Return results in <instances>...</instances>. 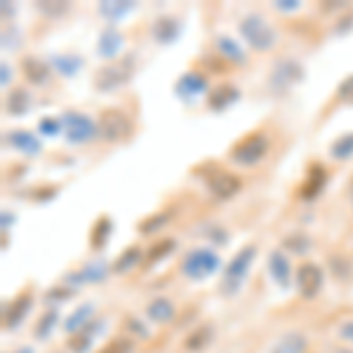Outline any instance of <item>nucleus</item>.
Returning <instances> with one entry per match:
<instances>
[{"instance_id":"f257e3e1","label":"nucleus","mask_w":353,"mask_h":353,"mask_svg":"<svg viewBox=\"0 0 353 353\" xmlns=\"http://www.w3.org/2000/svg\"><path fill=\"white\" fill-rule=\"evenodd\" d=\"M137 71V61L134 57H123V59H116L111 64L101 66L99 71L94 73V88L99 92H113V90L123 88L132 81Z\"/></svg>"},{"instance_id":"f03ea898","label":"nucleus","mask_w":353,"mask_h":353,"mask_svg":"<svg viewBox=\"0 0 353 353\" xmlns=\"http://www.w3.org/2000/svg\"><path fill=\"white\" fill-rule=\"evenodd\" d=\"M254 257H257V248L254 245H245V248L241 250V252L236 254L229 266L224 269V278H221V294H226V297H231V294H236L238 290L243 288L245 278H248L250 273V266H252Z\"/></svg>"},{"instance_id":"7ed1b4c3","label":"nucleus","mask_w":353,"mask_h":353,"mask_svg":"<svg viewBox=\"0 0 353 353\" xmlns=\"http://www.w3.org/2000/svg\"><path fill=\"white\" fill-rule=\"evenodd\" d=\"M241 36L248 41L250 48L257 50V52H269V50L276 48V43H278V33L273 31V26L259 14L243 17Z\"/></svg>"},{"instance_id":"20e7f679","label":"nucleus","mask_w":353,"mask_h":353,"mask_svg":"<svg viewBox=\"0 0 353 353\" xmlns=\"http://www.w3.org/2000/svg\"><path fill=\"white\" fill-rule=\"evenodd\" d=\"M269 137L261 132H252L248 137H243L238 144H233V149L229 153V158L236 165H243V168H252L259 161H264L266 153H269Z\"/></svg>"},{"instance_id":"39448f33","label":"nucleus","mask_w":353,"mask_h":353,"mask_svg":"<svg viewBox=\"0 0 353 353\" xmlns=\"http://www.w3.org/2000/svg\"><path fill=\"white\" fill-rule=\"evenodd\" d=\"M219 264L221 259L217 252H212L208 248H196L181 261V273L186 278H191V281H205V278L212 276L219 269Z\"/></svg>"},{"instance_id":"423d86ee","label":"nucleus","mask_w":353,"mask_h":353,"mask_svg":"<svg viewBox=\"0 0 353 353\" xmlns=\"http://www.w3.org/2000/svg\"><path fill=\"white\" fill-rule=\"evenodd\" d=\"M304 76H306V71L297 59L283 57V59H278L271 68L269 85H271L273 92L283 94V92H288L290 88H294V85H299L304 81Z\"/></svg>"},{"instance_id":"0eeeda50","label":"nucleus","mask_w":353,"mask_h":353,"mask_svg":"<svg viewBox=\"0 0 353 353\" xmlns=\"http://www.w3.org/2000/svg\"><path fill=\"white\" fill-rule=\"evenodd\" d=\"M97 125H99V137H104V141H111V144L128 139L132 134V121H130V116L123 109H116V106L101 111Z\"/></svg>"},{"instance_id":"6e6552de","label":"nucleus","mask_w":353,"mask_h":353,"mask_svg":"<svg viewBox=\"0 0 353 353\" xmlns=\"http://www.w3.org/2000/svg\"><path fill=\"white\" fill-rule=\"evenodd\" d=\"M61 125H64V137L71 144H88L99 134V125L78 111H66L61 116Z\"/></svg>"},{"instance_id":"1a4fd4ad","label":"nucleus","mask_w":353,"mask_h":353,"mask_svg":"<svg viewBox=\"0 0 353 353\" xmlns=\"http://www.w3.org/2000/svg\"><path fill=\"white\" fill-rule=\"evenodd\" d=\"M109 271H113V266H109L106 261H90V264L81 266L78 271H71L68 276L64 278L66 288H81V285H88V283H101Z\"/></svg>"},{"instance_id":"9d476101","label":"nucleus","mask_w":353,"mask_h":353,"mask_svg":"<svg viewBox=\"0 0 353 353\" xmlns=\"http://www.w3.org/2000/svg\"><path fill=\"white\" fill-rule=\"evenodd\" d=\"M205 184H208L210 193L217 198H233L243 186L236 174L226 172V170H219V168L212 170V172L205 176Z\"/></svg>"},{"instance_id":"9b49d317","label":"nucleus","mask_w":353,"mask_h":353,"mask_svg":"<svg viewBox=\"0 0 353 353\" xmlns=\"http://www.w3.org/2000/svg\"><path fill=\"white\" fill-rule=\"evenodd\" d=\"M323 283H325V276H323V269L318 264H309L306 261V264H301L297 269V288L306 299L316 297L321 292Z\"/></svg>"},{"instance_id":"f8f14e48","label":"nucleus","mask_w":353,"mask_h":353,"mask_svg":"<svg viewBox=\"0 0 353 353\" xmlns=\"http://www.w3.org/2000/svg\"><path fill=\"white\" fill-rule=\"evenodd\" d=\"M31 306H33V292H21V294H17V297L10 301V306L5 309V327H10V330H14V327H19L21 323H24V318L28 316V311H31Z\"/></svg>"},{"instance_id":"ddd939ff","label":"nucleus","mask_w":353,"mask_h":353,"mask_svg":"<svg viewBox=\"0 0 353 353\" xmlns=\"http://www.w3.org/2000/svg\"><path fill=\"white\" fill-rule=\"evenodd\" d=\"M269 276L278 288H290L292 283V264L283 250H273L269 254Z\"/></svg>"},{"instance_id":"4468645a","label":"nucleus","mask_w":353,"mask_h":353,"mask_svg":"<svg viewBox=\"0 0 353 353\" xmlns=\"http://www.w3.org/2000/svg\"><path fill=\"white\" fill-rule=\"evenodd\" d=\"M174 90H176V94H179L181 99L191 101L193 97L208 92V78L201 76V73H196V71H186L184 76L176 81Z\"/></svg>"},{"instance_id":"2eb2a0df","label":"nucleus","mask_w":353,"mask_h":353,"mask_svg":"<svg viewBox=\"0 0 353 353\" xmlns=\"http://www.w3.org/2000/svg\"><path fill=\"white\" fill-rule=\"evenodd\" d=\"M151 33H153V41L161 43V45H170L179 38L181 33V24L179 19L172 14H165V17H158L151 26Z\"/></svg>"},{"instance_id":"dca6fc26","label":"nucleus","mask_w":353,"mask_h":353,"mask_svg":"<svg viewBox=\"0 0 353 353\" xmlns=\"http://www.w3.org/2000/svg\"><path fill=\"white\" fill-rule=\"evenodd\" d=\"M5 141H8L12 149L26 153V156H38L43 149L41 139H38L33 132H28V130H12V132H8V137H5Z\"/></svg>"},{"instance_id":"f3484780","label":"nucleus","mask_w":353,"mask_h":353,"mask_svg":"<svg viewBox=\"0 0 353 353\" xmlns=\"http://www.w3.org/2000/svg\"><path fill=\"white\" fill-rule=\"evenodd\" d=\"M123 45H125L123 33L116 26H109L101 31L99 43H97V52H99V57H104V59H116L118 52L123 50Z\"/></svg>"},{"instance_id":"a211bd4d","label":"nucleus","mask_w":353,"mask_h":353,"mask_svg":"<svg viewBox=\"0 0 353 353\" xmlns=\"http://www.w3.org/2000/svg\"><path fill=\"white\" fill-rule=\"evenodd\" d=\"M238 97H241V92H238L236 85H229V83L217 85V90H212L208 97V106L212 111H226L231 104H236Z\"/></svg>"},{"instance_id":"6ab92c4d","label":"nucleus","mask_w":353,"mask_h":353,"mask_svg":"<svg viewBox=\"0 0 353 353\" xmlns=\"http://www.w3.org/2000/svg\"><path fill=\"white\" fill-rule=\"evenodd\" d=\"M92 316H94V304H90V301H88V304H81L76 311H71L66 316L64 330L73 337V334H78L81 330H85L90 323H92Z\"/></svg>"},{"instance_id":"aec40b11","label":"nucleus","mask_w":353,"mask_h":353,"mask_svg":"<svg viewBox=\"0 0 353 353\" xmlns=\"http://www.w3.org/2000/svg\"><path fill=\"white\" fill-rule=\"evenodd\" d=\"M21 71H24L26 81L31 85H45L50 81L48 61L38 59V57H26V59H21Z\"/></svg>"},{"instance_id":"412c9836","label":"nucleus","mask_w":353,"mask_h":353,"mask_svg":"<svg viewBox=\"0 0 353 353\" xmlns=\"http://www.w3.org/2000/svg\"><path fill=\"white\" fill-rule=\"evenodd\" d=\"M309 351V337L304 332H288L276 341L271 353H306Z\"/></svg>"},{"instance_id":"4be33fe9","label":"nucleus","mask_w":353,"mask_h":353,"mask_svg":"<svg viewBox=\"0 0 353 353\" xmlns=\"http://www.w3.org/2000/svg\"><path fill=\"white\" fill-rule=\"evenodd\" d=\"M50 66H52L59 76L73 78L83 68V59L78 54H52L50 57Z\"/></svg>"},{"instance_id":"5701e85b","label":"nucleus","mask_w":353,"mask_h":353,"mask_svg":"<svg viewBox=\"0 0 353 353\" xmlns=\"http://www.w3.org/2000/svg\"><path fill=\"white\" fill-rule=\"evenodd\" d=\"M214 45H217L219 54L224 57V59H229L231 64L243 66L245 61H248V57H245L243 48L236 41H233V38H229V36H217V38H214Z\"/></svg>"},{"instance_id":"b1692460","label":"nucleus","mask_w":353,"mask_h":353,"mask_svg":"<svg viewBox=\"0 0 353 353\" xmlns=\"http://www.w3.org/2000/svg\"><path fill=\"white\" fill-rule=\"evenodd\" d=\"M174 313H176L174 304L170 299H165V297L153 299L151 304L146 306V316H149L153 323H158V325H165V323H170L174 318Z\"/></svg>"},{"instance_id":"393cba45","label":"nucleus","mask_w":353,"mask_h":353,"mask_svg":"<svg viewBox=\"0 0 353 353\" xmlns=\"http://www.w3.org/2000/svg\"><path fill=\"white\" fill-rule=\"evenodd\" d=\"M325 181H327V172L321 168V165H313V168L309 170L306 181L301 184V198H316L318 193L323 191Z\"/></svg>"},{"instance_id":"a878e982","label":"nucleus","mask_w":353,"mask_h":353,"mask_svg":"<svg viewBox=\"0 0 353 353\" xmlns=\"http://www.w3.org/2000/svg\"><path fill=\"white\" fill-rule=\"evenodd\" d=\"M5 109H8L10 116H24L31 109V94L24 88H14L5 99Z\"/></svg>"},{"instance_id":"bb28decb","label":"nucleus","mask_w":353,"mask_h":353,"mask_svg":"<svg viewBox=\"0 0 353 353\" xmlns=\"http://www.w3.org/2000/svg\"><path fill=\"white\" fill-rule=\"evenodd\" d=\"M134 8V3H121V0H106L99 3V14L104 17L109 24H116L118 19H123L125 14H130Z\"/></svg>"},{"instance_id":"cd10ccee","label":"nucleus","mask_w":353,"mask_h":353,"mask_svg":"<svg viewBox=\"0 0 353 353\" xmlns=\"http://www.w3.org/2000/svg\"><path fill=\"white\" fill-rule=\"evenodd\" d=\"M141 259H144V254H141V248L132 245V248H128L121 254V257L116 259V264H113V271H116V273H128V271H132L134 266H139Z\"/></svg>"},{"instance_id":"c85d7f7f","label":"nucleus","mask_w":353,"mask_h":353,"mask_svg":"<svg viewBox=\"0 0 353 353\" xmlns=\"http://www.w3.org/2000/svg\"><path fill=\"white\" fill-rule=\"evenodd\" d=\"M111 229H113L111 219L109 217H99L94 221L92 233H90V245H92L94 250L104 248L106 241H109V236H111Z\"/></svg>"},{"instance_id":"c756f323","label":"nucleus","mask_w":353,"mask_h":353,"mask_svg":"<svg viewBox=\"0 0 353 353\" xmlns=\"http://www.w3.org/2000/svg\"><path fill=\"white\" fill-rule=\"evenodd\" d=\"M330 156H332L334 161H349L353 156V132L341 134L339 139H334L332 146H330Z\"/></svg>"},{"instance_id":"7c9ffc66","label":"nucleus","mask_w":353,"mask_h":353,"mask_svg":"<svg viewBox=\"0 0 353 353\" xmlns=\"http://www.w3.org/2000/svg\"><path fill=\"white\" fill-rule=\"evenodd\" d=\"M212 325H201L198 330H193V332L186 337V349L189 351H201L205 346L212 341Z\"/></svg>"},{"instance_id":"2f4dec72","label":"nucleus","mask_w":353,"mask_h":353,"mask_svg":"<svg viewBox=\"0 0 353 353\" xmlns=\"http://www.w3.org/2000/svg\"><path fill=\"white\" fill-rule=\"evenodd\" d=\"M57 321H59V313H57V309L45 311L43 316H41V321H38L36 330H33L36 339H48L50 334H52V330H54V325H57Z\"/></svg>"},{"instance_id":"473e14b6","label":"nucleus","mask_w":353,"mask_h":353,"mask_svg":"<svg viewBox=\"0 0 353 353\" xmlns=\"http://www.w3.org/2000/svg\"><path fill=\"white\" fill-rule=\"evenodd\" d=\"M174 245L176 243L172 241V238H165V241L151 245V250L146 252V264H156L158 259H165L174 250Z\"/></svg>"},{"instance_id":"72a5a7b5","label":"nucleus","mask_w":353,"mask_h":353,"mask_svg":"<svg viewBox=\"0 0 353 353\" xmlns=\"http://www.w3.org/2000/svg\"><path fill=\"white\" fill-rule=\"evenodd\" d=\"M168 221H170V212H168V210H165V212H156V214H151V217H146L144 221H141V224H139V233L149 236V233L163 229Z\"/></svg>"},{"instance_id":"f704fd0d","label":"nucleus","mask_w":353,"mask_h":353,"mask_svg":"<svg viewBox=\"0 0 353 353\" xmlns=\"http://www.w3.org/2000/svg\"><path fill=\"white\" fill-rule=\"evenodd\" d=\"M285 248L292 250L294 254H304L311 250V238L306 233H292V236L285 238Z\"/></svg>"},{"instance_id":"c9c22d12","label":"nucleus","mask_w":353,"mask_h":353,"mask_svg":"<svg viewBox=\"0 0 353 353\" xmlns=\"http://www.w3.org/2000/svg\"><path fill=\"white\" fill-rule=\"evenodd\" d=\"M130 351H132V341L125 339V337H116V339H111L99 353H130Z\"/></svg>"},{"instance_id":"e433bc0d","label":"nucleus","mask_w":353,"mask_h":353,"mask_svg":"<svg viewBox=\"0 0 353 353\" xmlns=\"http://www.w3.org/2000/svg\"><path fill=\"white\" fill-rule=\"evenodd\" d=\"M38 130H41L45 137H54L64 130V125H61V118L59 121H54V118H43V121L38 123Z\"/></svg>"},{"instance_id":"4c0bfd02","label":"nucleus","mask_w":353,"mask_h":353,"mask_svg":"<svg viewBox=\"0 0 353 353\" xmlns=\"http://www.w3.org/2000/svg\"><path fill=\"white\" fill-rule=\"evenodd\" d=\"M38 10L45 14V17H61L68 12V3H38Z\"/></svg>"},{"instance_id":"58836bf2","label":"nucleus","mask_w":353,"mask_h":353,"mask_svg":"<svg viewBox=\"0 0 353 353\" xmlns=\"http://www.w3.org/2000/svg\"><path fill=\"white\" fill-rule=\"evenodd\" d=\"M337 94H339L344 101H349V104H353V76H349V78H344V81H341V85L337 88Z\"/></svg>"},{"instance_id":"ea45409f","label":"nucleus","mask_w":353,"mask_h":353,"mask_svg":"<svg viewBox=\"0 0 353 353\" xmlns=\"http://www.w3.org/2000/svg\"><path fill=\"white\" fill-rule=\"evenodd\" d=\"M3 48H5V50L19 48V33H17L14 28H10V33H8V28L3 31Z\"/></svg>"},{"instance_id":"a19ab883","label":"nucleus","mask_w":353,"mask_h":353,"mask_svg":"<svg viewBox=\"0 0 353 353\" xmlns=\"http://www.w3.org/2000/svg\"><path fill=\"white\" fill-rule=\"evenodd\" d=\"M339 337L346 344H353V318H349V321H344L339 325Z\"/></svg>"},{"instance_id":"79ce46f5","label":"nucleus","mask_w":353,"mask_h":353,"mask_svg":"<svg viewBox=\"0 0 353 353\" xmlns=\"http://www.w3.org/2000/svg\"><path fill=\"white\" fill-rule=\"evenodd\" d=\"M276 10H281V12H297L299 3H297V0H278Z\"/></svg>"},{"instance_id":"37998d69","label":"nucleus","mask_w":353,"mask_h":353,"mask_svg":"<svg viewBox=\"0 0 353 353\" xmlns=\"http://www.w3.org/2000/svg\"><path fill=\"white\" fill-rule=\"evenodd\" d=\"M139 323H141L139 318H128V327H130V330H134V332L139 334V337H144V339H146V337H149V330H146L144 325H139Z\"/></svg>"},{"instance_id":"c03bdc74","label":"nucleus","mask_w":353,"mask_h":353,"mask_svg":"<svg viewBox=\"0 0 353 353\" xmlns=\"http://www.w3.org/2000/svg\"><path fill=\"white\" fill-rule=\"evenodd\" d=\"M0 73H3L0 83H3V88H8V83L12 81V68H10L8 64H3V66H0Z\"/></svg>"},{"instance_id":"a18cd8bd","label":"nucleus","mask_w":353,"mask_h":353,"mask_svg":"<svg viewBox=\"0 0 353 353\" xmlns=\"http://www.w3.org/2000/svg\"><path fill=\"white\" fill-rule=\"evenodd\" d=\"M8 14L12 17L14 14V8H12V5H8V3H3V17H5V19H8Z\"/></svg>"},{"instance_id":"49530a36","label":"nucleus","mask_w":353,"mask_h":353,"mask_svg":"<svg viewBox=\"0 0 353 353\" xmlns=\"http://www.w3.org/2000/svg\"><path fill=\"white\" fill-rule=\"evenodd\" d=\"M12 221H14L12 214H8V212H5V214H3V229H8V224H12Z\"/></svg>"},{"instance_id":"de8ad7c7","label":"nucleus","mask_w":353,"mask_h":353,"mask_svg":"<svg viewBox=\"0 0 353 353\" xmlns=\"http://www.w3.org/2000/svg\"><path fill=\"white\" fill-rule=\"evenodd\" d=\"M330 353H353L351 349H346V346H337V349H332Z\"/></svg>"},{"instance_id":"09e8293b","label":"nucleus","mask_w":353,"mask_h":353,"mask_svg":"<svg viewBox=\"0 0 353 353\" xmlns=\"http://www.w3.org/2000/svg\"><path fill=\"white\" fill-rule=\"evenodd\" d=\"M14 353H33V349H28V346H21V349H17Z\"/></svg>"},{"instance_id":"8fccbe9b","label":"nucleus","mask_w":353,"mask_h":353,"mask_svg":"<svg viewBox=\"0 0 353 353\" xmlns=\"http://www.w3.org/2000/svg\"><path fill=\"white\" fill-rule=\"evenodd\" d=\"M351 203H353V181H351Z\"/></svg>"},{"instance_id":"3c124183","label":"nucleus","mask_w":353,"mask_h":353,"mask_svg":"<svg viewBox=\"0 0 353 353\" xmlns=\"http://www.w3.org/2000/svg\"><path fill=\"white\" fill-rule=\"evenodd\" d=\"M54 353H61V351H54Z\"/></svg>"}]
</instances>
